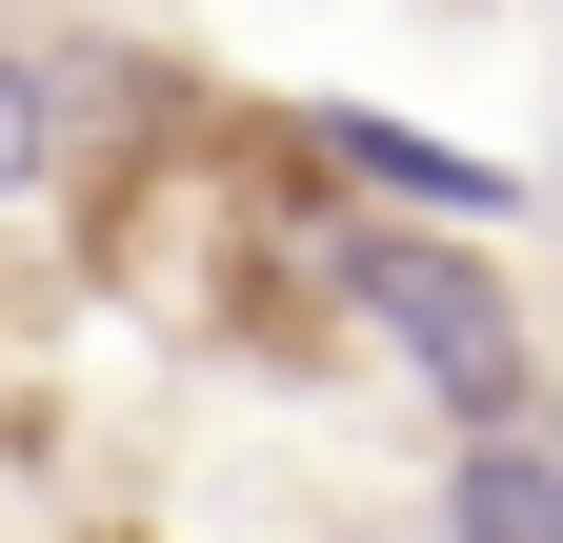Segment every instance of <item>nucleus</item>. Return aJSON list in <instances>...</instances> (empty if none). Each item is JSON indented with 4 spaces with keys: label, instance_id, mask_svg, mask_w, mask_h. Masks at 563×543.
<instances>
[{
    "label": "nucleus",
    "instance_id": "obj_3",
    "mask_svg": "<svg viewBox=\"0 0 563 543\" xmlns=\"http://www.w3.org/2000/svg\"><path fill=\"white\" fill-rule=\"evenodd\" d=\"M443 543H563V423H483L443 463Z\"/></svg>",
    "mask_w": 563,
    "mask_h": 543
},
{
    "label": "nucleus",
    "instance_id": "obj_2",
    "mask_svg": "<svg viewBox=\"0 0 563 543\" xmlns=\"http://www.w3.org/2000/svg\"><path fill=\"white\" fill-rule=\"evenodd\" d=\"M302 162H322L342 201H402V222H504V162H463L443 121H383V101H322Z\"/></svg>",
    "mask_w": 563,
    "mask_h": 543
},
{
    "label": "nucleus",
    "instance_id": "obj_1",
    "mask_svg": "<svg viewBox=\"0 0 563 543\" xmlns=\"http://www.w3.org/2000/svg\"><path fill=\"white\" fill-rule=\"evenodd\" d=\"M322 302L363 322V343L443 402V423H543V343H523V302H504V262H483L463 222H402V201H342L322 222Z\"/></svg>",
    "mask_w": 563,
    "mask_h": 543
}]
</instances>
